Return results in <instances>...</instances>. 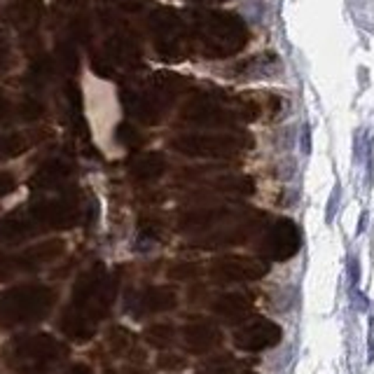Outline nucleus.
Returning a JSON list of instances; mask_svg holds the SVG:
<instances>
[{
	"mask_svg": "<svg viewBox=\"0 0 374 374\" xmlns=\"http://www.w3.org/2000/svg\"><path fill=\"white\" fill-rule=\"evenodd\" d=\"M349 267H351V283L355 286V283H358V262H355V260H351V262H349Z\"/></svg>",
	"mask_w": 374,
	"mask_h": 374,
	"instance_id": "1",
	"label": "nucleus"
}]
</instances>
